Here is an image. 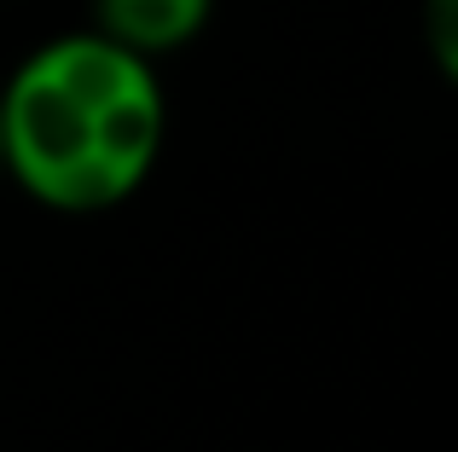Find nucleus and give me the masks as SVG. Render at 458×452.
I'll return each instance as SVG.
<instances>
[{"label":"nucleus","instance_id":"f257e3e1","mask_svg":"<svg viewBox=\"0 0 458 452\" xmlns=\"http://www.w3.org/2000/svg\"><path fill=\"white\" fill-rule=\"evenodd\" d=\"M168 139L157 64L99 29H64L0 81V174L53 215L123 209Z\"/></svg>","mask_w":458,"mask_h":452},{"label":"nucleus","instance_id":"7ed1b4c3","mask_svg":"<svg viewBox=\"0 0 458 452\" xmlns=\"http://www.w3.org/2000/svg\"><path fill=\"white\" fill-rule=\"evenodd\" d=\"M429 53H436L441 76L458 70V0H429Z\"/></svg>","mask_w":458,"mask_h":452},{"label":"nucleus","instance_id":"f03ea898","mask_svg":"<svg viewBox=\"0 0 458 452\" xmlns=\"http://www.w3.org/2000/svg\"><path fill=\"white\" fill-rule=\"evenodd\" d=\"M215 18V0H93V29L140 58H168L191 46Z\"/></svg>","mask_w":458,"mask_h":452}]
</instances>
